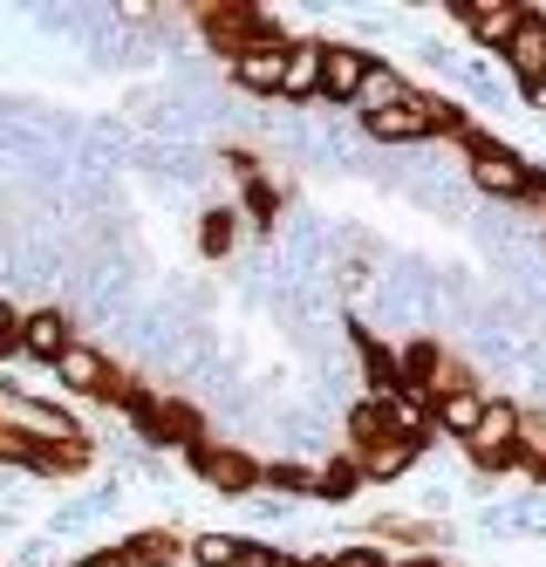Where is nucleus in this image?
<instances>
[{
	"label": "nucleus",
	"instance_id": "obj_3",
	"mask_svg": "<svg viewBox=\"0 0 546 567\" xmlns=\"http://www.w3.org/2000/svg\"><path fill=\"white\" fill-rule=\"evenodd\" d=\"M472 452H478L485 465H513V452H519V411H513V403H492V411H485Z\"/></svg>",
	"mask_w": 546,
	"mask_h": 567
},
{
	"label": "nucleus",
	"instance_id": "obj_9",
	"mask_svg": "<svg viewBox=\"0 0 546 567\" xmlns=\"http://www.w3.org/2000/svg\"><path fill=\"white\" fill-rule=\"evenodd\" d=\"M55 377H62L69 390H103V383H110V362H103L96 349H82V342H69V355L55 362Z\"/></svg>",
	"mask_w": 546,
	"mask_h": 567
},
{
	"label": "nucleus",
	"instance_id": "obj_21",
	"mask_svg": "<svg viewBox=\"0 0 546 567\" xmlns=\"http://www.w3.org/2000/svg\"><path fill=\"white\" fill-rule=\"evenodd\" d=\"M526 90H533V103H546V69L533 75V83H526Z\"/></svg>",
	"mask_w": 546,
	"mask_h": 567
},
{
	"label": "nucleus",
	"instance_id": "obj_15",
	"mask_svg": "<svg viewBox=\"0 0 546 567\" xmlns=\"http://www.w3.org/2000/svg\"><path fill=\"white\" fill-rule=\"evenodd\" d=\"M198 472L219 478V485H246V478H254V465H239L233 452H198Z\"/></svg>",
	"mask_w": 546,
	"mask_h": 567
},
{
	"label": "nucleus",
	"instance_id": "obj_5",
	"mask_svg": "<svg viewBox=\"0 0 546 567\" xmlns=\"http://www.w3.org/2000/svg\"><path fill=\"white\" fill-rule=\"evenodd\" d=\"M369 55L362 49H328V69H321V90L334 96V103H356L362 96V83H369Z\"/></svg>",
	"mask_w": 546,
	"mask_h": 567
},
{
	"label": "nucleus",
	"instance_id": "obj_12",
	"mask_svg": "<svg viewBox=\"0 0 546 567\" xmlns=\"http://www.w3.org/2000/svg\"><path fill=\"white\" fill-rule=\"evenodd\" d=\"M410 452H416L410 437H383V444H369V458H362V465H369V478H396V472L410 465Z\"/></svg>",
	"mask_w": 546,
	"mask_h": 567
},
{
	"label": "nucleus",
	"instance_id": "obj_6",
	"mask_svg": "<svg viewBox=\"0 0 546 567\" xmlns=\"http://www.w3.org/2000/svg\"><path fill=\"white\" fill-rule=\"evenodd\" d=\"M321 69H328L321 42H293L287 49V75H280V96H321Z\"/></svg>",
	"mask_w": 546,
	"mask_h": 567
},
{
	"label": "nucleus",
	"instance_id": "obj_2",
	"mask_svg": "<svg viewBox=\"0 0 546 567\" xmlns=\"http://www.w3.org/2000/svg\"><path fill=\"white\" fill-rule=\"evenodd\" d=\"M431 124H437V110H431L424 96H403L396 110H375V116H369V137H383V144H416V137H431Z\"/></svg>",
	"mask_w": 546,
	"mask_h": 567
},
{
	"label": "nucleus",
	"instance_id": "obj_16",
	"mask_svg": "<svg viewBox=\"0 0 546 567\" xmlns=\"http://www.w3.org/2000/svg\"><path fill=\"white\" fill-rule=\"evenodd\" d=\"M123 554H131L137 567H157V560H172L178 547H172V534H137V540H131V547H123Z\"/></svg>",
	"mask_w": 546,
	"mask_h": 567
},
{
	"label": "nucleus",
	"instance_id": "obj_13",
	"mask_svg": "<svg viewBox=\"0 0 546 567\" xmlns=\"http://www.w3.org/2000/svg\"><path fill=\"white\" fill-rule=\"evenodd\" d=\"M403 96H410V90L396 83V75H390V69H369V83H362V96H356V103H362V110L375 116V110H396Z\"/></svg>",
	"mask_w": 546,
	"mask_h": 567
},
{
	"label": "nucleus",
	"instance_id": "obj_4",
	"mask_svg": "<svg viewBox=\"0 0 546 567\" xmlns=\"http://www.w3.org/2000/svg\"><path fill=\"white\" fill-rule=\"evenodd\" d=\"M485 411H492V396H478V390H444L437 403H431V417L451 431V437H478V424H485Z\"/></svg>",
	"mask_w": 546,
	"mask_h": 567
},
{
	"label": "nucleus",
	"instance_id": "obj_17",
	"mask_svg": "<svg viewBox=\"0 0 546 567\" xmlns=\"http://www.w3.org/2000/svg\"><path fill=\"white\" fill-rule=\"evenodd\" d=\"M8 349H21V315L0 301V355H8Z\"/></svg>",
	"mask_w": 546,
	"mask_h": 567
},
{
	"label": "nucleus",
	"instance_id": "obj_20",
	"mask_svg": "<svg viewBox=\"0 0 546 567\" xmlns=\"http://www.w3.org/2000/svg\"><path fill=\"white\" fill-rule=\"evenodd\" d=\"M334 567H383V560H375V554H342Z\"/></svg>",
	"mask_w": 546,
	"mask_h": 567
},
{
	"label": "nucleus",
	"instance_id": "obj_1",
	"mask_svg": "<svg viewBox=\"0 0 546 567\" xmlns=\"http://www.w3.org/2000/svg\"><path fill=\"white\" fill-rule=\"evenodd\" d=\"M472 178L492 198H526V192H539V178L519 165L513 151H498V144H472Z\"/></svg>",
	"mask_w": 546,
	"mask_h": 567
},
{
	"label": "nucleus",
	"instance_id": "obj_19",
	"mask_svg": "<svg viewBox=\"0 0 546 567\" xmlns=\"http://www.w3.org/2000/svg\"><path fill=\"white\" fill-rule=\"evenodd\" d=\"M82 567H137V560H131V554L116 547V554H90V560H82Z\"/></svg>",
	"mask_w": 546,
	"mask_h": 567
},
{
	"label": "nucleus",
	"instance_id": "obj_7",
	"mask_svg": "<svg viewBox=\"0 0 546 567\" xmlns=\"http://www.w3.org/2000/svg\"><path fill=\"white\" fill-rule=\"evenodd\" d=\"M233 75L246 90H280V75H287V49L280 42H254V49H239Z\"/></svg>",
	"mask_w": 546,
	"mask_h": 567
},
{
	"label": "nucleus",
	"instance_id": "obj_18",
	"mask_svg": "<svg viewBox=\"0 0 546 567\" xmlns=\"http://www.w3.org/2000/svg\"><path fill=\"white\" fill-rule=\"evenodd\" d=\"M239 567H287V560H280L274 547H246V554H239Z\"/></svg>",
	"mask_w": 546,
	"mask_h": 567
},
{
	"label": "nucleus",
	"instance_id": "obj_11",
	"mask_svg": "<svg viewBox=\"0 0 546 567\" xmlns=\"http://www.w3.org/2000/svg\"><path fill=\"white\" fill-rule=\"evenodd\" d=\"M519 8H485V14H465V28L478 34V42H492V49H506L513 42V34H519Z\"/></svg>",
	"mask_w": 546,
	"mask_h": 567
},
{
	"label": "nucleus",
	"instance_id": "obj_10",
	"mask_svg": "<svg viewBox=\"0 0 546 567\" xmlns=\"http://www.w3.org/2000/svg\"><path fill=\"white\" fill-rule=\"evenodd\" d=\"M506 62H513V69L526 75V83H533V75L546 69V21H533V14L519 21V34L506 42Z\"/></svg>",
	"mask_w": 546,
	"mask_h": 567
},
{
	"label": "nucleus",
	"instance_id": "obj_8",
	"mask_svg": "<svg viewBox=\"0 0 546 567\" xmlns=\"http://www.w3.org/2000/svg\"><path fill=\"white\" fill-rule=\"evenodd\" d=\"M21 349H28V355H41V362H62V355H69V321H62V315H49V308L28 315V321H21Z\"/></svg>",
	"mask_w": 546,
	"mask_h": 567
},
{
	"label": "nucleus",
	"instance_id": "obj_14",
	"mask_svg": "<svg viewBox=\"0 0 546 567\" xmlns=\"http://www.w3.org/2000/svg\"><path fill=\"white\" fill-rule=\"evenodd\" d=\"M239 554H246V540H233V534H205V540H192V560H198V567H239Z\"/></svg>",
	"mask_w": 546,
	"mask_h": 567
}]
</instances>
